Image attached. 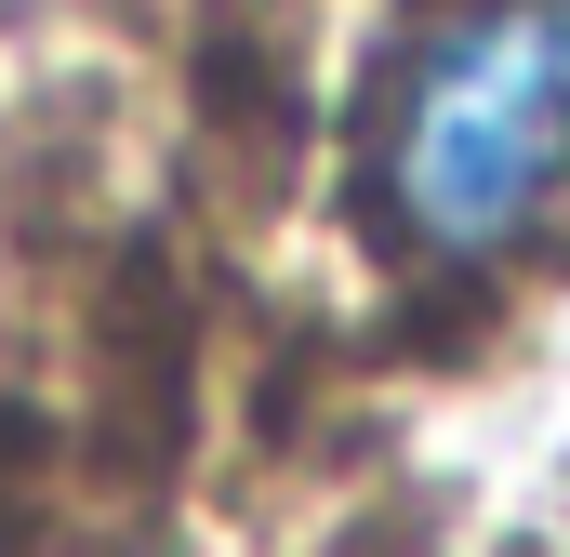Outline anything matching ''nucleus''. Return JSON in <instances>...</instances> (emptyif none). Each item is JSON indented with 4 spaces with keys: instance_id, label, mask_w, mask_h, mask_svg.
<instances>
[{
    "instance_id": "obj_1",
    "label": "nucleus",
    "mask_w": 570,
    "mask_h": 557,
    "mask_svg": "<svg viewBox=\"0 0 570 557\" xmlns=\"http://www.w3.org/2000/svg\"><path fill=\"white\" fill-rule=\"evenodd\" d=\"M358 199L412 266H504L570 199V0H438L358 120Z\"/></svg>"
}]
</instances>
